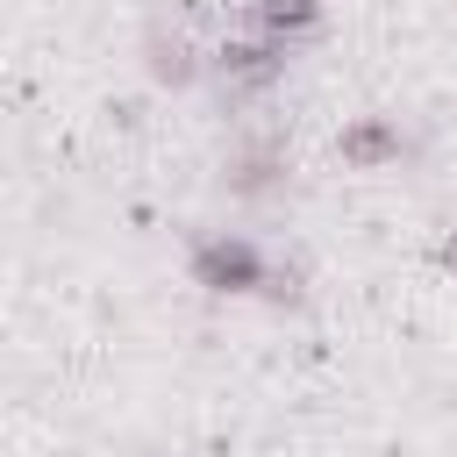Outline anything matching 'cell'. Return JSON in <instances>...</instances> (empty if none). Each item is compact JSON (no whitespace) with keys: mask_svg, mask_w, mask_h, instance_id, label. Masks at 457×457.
Instances as JSON below:
<instances>
[{"mask_svg":"<svg viewBox=\"0 0 457 457\" xmlns=\"http://www.w3.org/2000/svg\"><path fill=\"white\" fill-rule=\"evenodd\" d=\"M186 271H193V286H207V293H271V278H278V264H271L250 236H221V228L193 236Z\"/></svg>","mask_w":457,"mask_h":457,"instance_id":"6da1fadb","label":"cell"},{"mask_svg":"<svg viewBox=\"0 0 457 457\" xmlns=\"http://www.w3.org/2000/svg\"><path fill=\"white\" fill-rule=\"evenodd\" d=\"M221 79L228 86H243V93H264L286 64H293V43H278V36H264V29H250V36H236V43H221Z\"/></svg>","mask_w":457,"mask_h":457,"instance_id":"7a4b0ae2","label":"cell"},{"mask_svg":"<svg viewBox=\"0 0 457 457\" xmlns=\"http://www.w3.org/2000/svg\"><path fill=\"white\" fill-rule=\"evenodd\" d=\"M228 193L236 200H264V193H278L286 186V150L271 143V136H250V143H236L228 150Z\"/></svg>","mask_w":457,"mask_h":457,"instance_id":"3957f363","label":"cell"},{"mask_svg":"<svg viewBox=\"0 0 457 457\" xmlns=\"http://www.w3.org/2000/svg\"><path fill=\"white\" fill-rule=\"evenodd\" d=\"M336 150H343V164L378 171V164H400V157H407V136H400L386 114H364V121H350V129L336 136Z\"/></svg>","mask_w":457,"mask_h":457,"instance_id":"277c9868","label":"cell"},{"mask_svg":"<svg viewBox=\"0 0 457 457\" xmlns=\"http://www.w3.org/2000/svg\"><path fill=\"white\" fill-rule=\"evenodd\" d=\"M250 29H264V36H278V43H307L314 29H321V0H257L250 7Z\"/></svg>","mask_w":457,"mask_h":457,"instance_id":"5b68a950","label":"cell"},{"mask_svg":"<svg viewBox=\"0 0 457 457\" xmlns=\"http://www.w3.org/2000/svg\"><path fill=\"white\" fill-rule=\"evenodd\" d=\"M143 50H150V79H157V86H193V79H200V57H193V43H186L179 29H171V36L150 29Z\"/></svg>","mask_w":457,"mask_h":457,"instance_id":"8992f818","label":"cell"},{"mask_svg":"<svg viewBox=\"0 0 457 457\" xmlns=\"http://www.w3.org/2000/svg\"><path fill=\"white\" fill-rule=\"evenodd\" d=\"M436 264H450V271H457V236H443V250H436Z\"/></svg>","mask_w":457,"mask_h":457,"instance_id":"52a82bcc","label":"cell"}]
</instances>
